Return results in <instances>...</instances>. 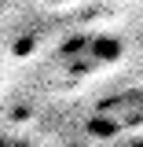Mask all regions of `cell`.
Here are the masks:
<instances>
[{
  "label": "cell",
  "instance_id": "2",
  "mask_svg": "<svg viewBox=\"0 0 143 147\" xmlns=\"http://www.w3.org/2000/svg\"><path fill=\"white\" fill-rule=\"evenodd\" d=\"M92 132H95V136H110V132H114V129H117V125H114V121H107V118H95V121H92Z\"/></svg>",
  "mask_w": 143,
  "mask_h": 147
},
{
  "label": "cell",
  "instance_id": "3",
  "mask_svg": "<svg viewBox=\"0 0 143 147\" xmlns=\"http://www.w3.org/2000/svg\"><path fill=\"white\" fill-rule=\"evenodd\" d=\"M48 4H55V0H48Z\"/></svg>",
  "mask_w": 143,
  "mask_h": 147
},
{
  "label": "cell",
  "instance_id": "1",
  "mask_svg": "<svg viewBox=\"0 0 143 147\" xmlns=\"http://www.w3.org/2000/svg\"><path fill=\"white\" fill-rule=\"evenodd\" d=\"M88 55L92 59H117L121 55V40L117 37H92L88 40Z\"/></svg>",
  "mask_w": 143,
  "mask_h": 147
}]
</instances>
